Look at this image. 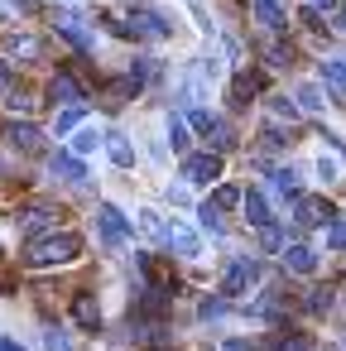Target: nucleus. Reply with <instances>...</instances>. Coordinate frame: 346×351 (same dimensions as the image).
I'll list each match as a JSON object with an SVG mask.
<instances>
[{"instance_id":"nucleus-1","label":"nucleus","mask_w":346,"mask_h":351,"mask_svg":"<svg viewBox=\"0 0 346 351\" xmlns=\"http://www.w3.org/2000/svg\"><path fill=\"white\" fill-rule=\"evenodd\" d=\"M77 255H82V236L53 231V236H34L25 260H29L34 269H49V265H68V260H77Z\"/></svg>"},{"instance_id":"nucleus-2","label":"nucleus","mask_w":346,"mask_h":351,"mask_svg":"<svg viewBox=\"0 0 346 351\" xmlns=\"http://www.w3.org/2000/svg\"><path fill=\"white\" fill-rule=\"evenodd\" d=\"M250 284H260V265H255V260H231V269H226V279H221V293H226V298H245Z\"/></svg>"},{"instance_id":"nucleus-3","label":"nucleus","mask_w":346,"mask_h":351,"mask_svg":"<svg viewBox=\"0 0 346 351\" xmlns=\"http://www.w3.org/2000/svg\"><path fill=\"white\" fill-rule=\"evenodd\" d=\"M217 173H221V159L217 154H183V183L207 188V183H217Z\"/></svg>"},{"instance_id":"nucleus-4","label":"nucleus","mask_w":346,"mask_h":351,"mask_svg":"<svg viewBox=\"0 0 346 351\" xmlns=\"http://www.w3.org/2000/svg\"><path fill=\"white\" fill-rule=\"evenodd\" d=\"M97 221H101V241L106 245H125L130 236H135V226L121 217V207H111V202H101L97 207Z\"/></svg>"},{"instance_id":"nucleus-5","label":"nucleus","mask_w":346,"mask_h":351,"mask_svg":"<svg viewBox=\"0 0 346 351\" xmlns=\"http://www.w3.org/2000/svg\"><path fill=\"white\" fill-rule=\"evenodd\" d=\"M164 245H173L183 260H197V255H202V241H197V231H188L183 221H164Z\"/></svg>"},{"instance_id":"nucleus-6","label":"nucleus","mask_w":346,"mask_h":351,"mask_svg":"<svg viewBox=\"0 0 346 351\" xmlns=\"http://www.w3.org/2000/svg\"><path fill=\"white\" fill-rule=\"evenodd\" d=\"M293 221L298 226H327L332 221V202L327 197H298L293 202Z\"/></svg>"},{"instance_id":"nucleus-7","label":"nucleus","mask_w":346,"mask_h":351,"mask_svg":"<svg viewBox=\"0 0 346 351\" xmlns=\"http://www.w3.org/2000/svg\"><path fill=\"white\" fill-rule=\"evenodd\" d=\"M49 173L63 178V183H82V178H87V164H82V154H63V149H58V154L49 159Z\"/></svg>"},{"instance_id":"nucleus-8","label":"nucleus","mask_w":346,"mask_h":351,"mask_svg":"<svg viewBox=\"0 0 346 351\" xmlns=\"http://www.w3.org/2000/svg\"><path fill=\"white\" fill-rule=\"evenodd\" d=\"M279 255H284V265H288L293 274H312V269H317V250H312V245H303V241H288Z\"/></svg>"},{"instance_id":"nucleus-9","label":"nucleus","mask_w":346,"mask_h":351,"mask_svg":"<svg viewBox=\"0 0 346 351\" xmlns=\"http://www.w3.org/2000/svg\"><path fill=\"white\" fill-rule=\"evenodd\" d=\"M49 101H53V106H82V87H77L68 73H58V77L49 82Z\"/></svg>"},{"instance_id":"nucleus-10","label":"nucleus","mask_w":346,"mask_h":351,"mask_svg":"<svg viewBox=\"0 0 346 351\" xmlns=\"http://www.w3.org/2000/svg\"><path fill=\"white\" fill-rule=\"evenodd\" d=\"M5 135H10V145H15V149H25V154H34V149L44 145L39 125H29V121H10V130H5Z\"/></svg>"},{"instance_id":"nucleus-11","label":"nucleus","mask_w":346,"mask_h":351,"mask_svg":"<svg viewBox=\"0 0 346 351\" xmlns=\"http://www.w3.org/2000/svg\"><path fill=\"white\" fill-rule=\"evenodd\" d=\"M240 202H245V217H250V226H255V231H260V226H274V212H269V202H264V193H260V188H250Z\"/></svg>"},{"instance_id":"nucleus-12","label":"nucleus","mask_w":346,"mask_h":351,"mask_svg":"<svg viewBox=\"0 0 346 351\" xmlns=\"http://www.w3.org/2000/svg\"><path fill=\"white\" fill-rule=\"evenodd\" d=\"M5 53H10V63H34L39 58V39L34 34H10L5 39Z\"/></svg>"},{"instance_id":"nucleus-13","label":"nucleus","mask_w":346,"mask_h":351,"mask_svg":"<svg viewBox=\"0 0 346 351\" xmlns=\"http://www.w3.org/2000/svg\"><path fill=\"white\" fill-rule=\"evenodd\" d=\"M322 82L346 101V53H336V58H322Z\"/></svg>"},{"instance_id":"nucleus-14","label":"nucleus","mask_w":346,"mask_h":351,"mask_svg":"<svg viewBox=\"0 0 346 351\" xmlns=\"http://www.w3.org/2000/svg\"><path fill=\"white\" fill-rule=\"evenodd\" d=\"M49 226H58V212L53 207H34V212H25V221H20V231L34 241L39 231H49Z\"/></svg>"},{"instance_id":"nucleus-15","label":"nucleus","mask_w":346,"mask_h":351,"mask_svg":"<svg viewBox=\"0 0 346 351\" xmlns=\"http://www.w3.org/2000/svg\"><path fill=\"white\" fill-rule=\"evenodd\" d=\"M164 130H169L164 140L173 145V154H188V140H193V135H188V121H183L178 111H169V121H164Z\"/></svg>"},{"instance_id":"nucleus-16","label":"nucleus","mask_w":346,"mask_h":351,"mask_svg":"<svg viewBox=\"0 0 346 351\" xmlns=\"http://www.w3.org/2000/svg\"><path fill=\"white\" fill-rule=\"evenodd\" d=\"M73 317H77L82 327H101V303H97L92 293H77V298H73Z\"/></svg>"},{"instance_id":"nucleus-17","label":"nucleus","mask_w":346,"mask_h":351,"mask_svg":"<svg viewBox=\"0 0 346 351\" xmlns=\"http://www.w3.org/2000/svg\"><path fill=\"white\" fill-rule=\"evenodd\" d=\"M250 15H255L264 29H284V10H279V0H250Z\"/></svg>"},{"instance_id":"nucleus-18","label":"nucleus","mask_w":346,"mask_h":351,"mask_svg":"<svg viewBox=\"0 0 346 351\" xmlns=\"http://www.w3.org/2000/svg\"><path fill=\"white\" fill-rule=\"evenodd\" d=\"M106 154H111L121 169H130V164H135V145H130L121 130H111V135H106Z\"/></svg>"},{"instance_id":"nucleus-19","label":"nucleus","mask_w":346,"mask_h":351,"mask_svg":"<svg viewBox=\"0 0 346 351\" xmlns=\"http://www.w3.org/2000/svg\"><path fill=\"white\" fill-rule=\"evenodd\" d=\"M97 145H106V135H97V125H82V130H77V140H73V154H82V159H87Z\"/></svg>"},{"instance_id":"nucleus-20","label":"nucleus","mask_w":346,"mask_h":351,"mask_svg":"<svg viewBox=\"0 0 346 351\" xmlns=\"http://www.w3.org/2000/svg\"><path fill=\"white\" fill-rule=\"evenodd\" d=\"M197 221H202V226H207L212 236H221V231H226V221H221V207H217L212 197H207V202L197 207Z\"/></svg>"},{"instance_id":"nucleus-21","label":"nucleus","mask_w":346,"mask_h":351,"mask_svg":"<svg viewBox=\"0 0 346 351\" xmlns=\"http://www.w3.org/2000/svg\"><path fill=\"white\" fill-rule=\"evenodd\" d=\"M135 34H154V39H164V34H169V25H164L154 10H145V15H135Z\"/></svg>"},{"instance_id":"nucleus-22","label":"nucleus","mask_w":346,"mask_h":351,"mask_svg":"<svg viewBox=\"0 0 346 351\" xmlns=\"http://www.w3.org/2000/svg\"><path fill=\"white\" fill-rule=\"evenodd\" d=\"M255 92H260V77H236V82H231V101H236V106H245Z\"/></svg>"},{"instance_id":"nucleus-23","label":"nucleus","mask_w":346,"mask_h":351,"mask_svg":"<svg viewBox=\"0 0 346 351\" xmlns=\"http://www.w3.org/2000/svg\"><path fill=\"white\" fill-rule=\"evenodd\" d=\"M82 116H87L82 106H63V116L53 121V135H68V130H77V125H82Z\"/></svg>"},{"instance_id":"nucleus-24","label":"nucleus","mask_w":346,"mask_h":351,"mask_svg":"<svg viewBox=\"0 0 346 351\" xmlns=\"http://www.w3.org/2000/svg\"><path fill=\"white\" fill-rule=\"evenodd\" d=\"M327 250H346V217L327 221Z\"/></svg>"},{"instance_id":"nucleus-25","label":"nucleus","mask_w":346,"mask_h":351,"mask_svg":"<svg viewBox=\"0 0 346 351\" xmlns=\"http://www.w3.org/2000/svg\"><path fill=\"white\" fill-rule=\"evenodd\" d=\"M44 346H49V351H77V341H73L63 327H49V332H44Z\"/></svg>"},{"instance_id":"nucleus-26","label":"nucleus","mask_w":346,"mask_h":351,"mask_svg":"<svg viewBox=\"0 0 346 351\" xmlns=\"http://www.w3.org/2000/svg\"><path fill=\"white\" fill-rule=\"evenodd\" d=\"M298 106H303V111H322V92H317V82H303V87H298Z\"/></svg>"},{"instance_id":"nucleus-27","label":"nucleus","mask_w":346,"mask_h":351,"mask_svg":"<svg viewBox=\"0 0 346 351\" xmlns=\"http://www.w3.org/2000/svg\"><path fill=\"white\" fill-rule=\"evenodd\" d=\"M188 121H193V130H197V135H212V130H217L212 111H202V106H188Z\"/></svg>"},{"instance_id":"nucleus-28","label":"nucleus","mask_w":346,"mask_h":351,"mask_svg":"<svg viewBox=\"0 0 346 351\" xmlns=\"http://www.w3.org/2000/svg\"><path fill=\"white\" fill-rule=\"evenodd\" d=\"M269 173H274V188H279V193L298 197V173H293V169H269Z\"/></svg>"},{"instance_id":"nucleus-29","label":"nucleus","mask_w":346,"mask_h":351,"mask_svg":"<svg viewBox=\"0 0 346 351\" xmlns=\"http://www.w3.org/2000/svg\"><path fill=\"white\" fill-rule=\"evenodd\" d=\"M274 351H308V337H298V332H293V337L279 332V337H274Z\"/></svg>"},{"instance_id":"nucleus-30","label":"nucleus","mask_w":346,"mask_h":351,"mask_svg":"<svg viewBox=\"0 0 346 351\" xmlns=\"http://www.w3.org/2000/svg\"><path fill=\"white\" fill-rule=\"evenodd\" d=\"M240 197H245V193H240V188H217V193H212V202H217V207H221V212H226V207H236V202H240Z\"/></svg>"},{"instance_id":"nucleus-31","label":"nucleus","mask_w":346,"mask_h":351,"mask_svg":"<svg viewBox=\"0 0 346 351\" xmlns=\"http://www.w3.org/2000/svg\"><path fill=\"white\" fill-rule=\"evenodd\" d=\"M140 226H145L149 236H164V221H159V212H149V207H140Z\"/></svg>"},{"instance_id":"nucleus-32","label":"nucleus","mask_w":346,"mask_h":351,"mask_svg":"<svg viewBox=\"0 0 346 351\" xmlns=\"http://www.w3.org/2000/svg\"><path fill=\"white\" fill-rule=\"evenodd\" d=\"M269 106H274V116H288V121H293V116L303 111V106H298V101H288V97H274Z\"/></svg>"},{"instance_id":"nucleus-33","label":"nucleus","mask_w":346,"mask_h":351,"mask_svg":"<svg viewBox=\"0 0 346 351\" xmlns=\"http://www.w3.org/2000/svg\"><path fill=\"white\" fill-rule=\"evenodd\" d=\"M260 245H264V250H284V236H279L274 226H260Z\"/></svg>"},{"instance_id":"nucleus-34","label":"nucleus","mask_w":346,"mask_h":351,"mask_svg":"<svg viewBox=\"0 0 346 351\" xmlns=\"http://www.w3.org/2000/svg\"><path fill=\"white\" fill-rule=\"evenodd\" d=\"M327 303H332V289H327V293H322V289H317V293H308V308H312V313H322Z\"/></svg>"},{"instance_id":"nucleus-35","label":"nucleus","mask_w":346,"mask_h":351,"mask_svg":"<svg viewBox=\"0 0 346 351\" xmlns=\"http://www.w3.org/2000/svg\"><path fill=\"white\" fill-rule=\"evenodd\" d=\"M197 313H202V317H221V313H226V303H221V298H207Z\"/></svg>"},{"instance_id":"nucleus-36","label":"nucleus","mask_w":346,"mask_h":351,"mask_svg":"<svg viewBox=\"0 0 346 351\" xmlns=\"http://www.w3.org/2000/svg\"><path fill=\"white\" fill-rule=\"evenodd\" d=\"M317 178H327V183H332V178H336V164H332V159H327V154H322V159H317Z\"/></svg>"},{"instance_id":"nucleus-37","label":"nucleus","mask_w":346,"mask_h":351,"mask_svg":"<svg viewBox=\"0 0 346 351\" xmlns=\"http://www.w3.org/2000/svg\"><path fill=\"white\" fill-rule=\"evenodd\" d=\"M221 351H255V346H250L245 337H226V341H221Z\"/></svg>"},{"instance_id":"nucleus-38","label":"nucleus","mask_w":346,"mask_h":351,"mask_svg":"<svg viewBox=\"0 0 346 351\" xmlns=\"http://www.w3.org/2000/svg\"><path fill=\"white\" fill-rule=\"evenodd\" d=\"M269 63H274V68L288 63V49H284V44H269Z\"/></svg>"},{"instance_id":"nucleus-39","label":"nucleus","mask_w":346,"mask_h":351,"mask_svg":"<svg viewBox=\"0 0 346 351\" xmlns=\"http://www.w3.org/2000/svg\"><path fill=\"white\" fill-rule=\"evenodd\" d=\"M0 351H25L20 341H10V337H0Z\"/></svg>"},{"instance_id":"nucleus-40","label":"nucleus","mask_w":346,"mask_h":351,"mask_svg":"<svg viewBox=\"0 0 346 351\" xmlns=\"http://www.w3.org/2000/svg\"><path fill=\"white\" fill-rule=\"evenodd\" d=\"M308 5H317V10H336V0H308Z\"/></svg>"},{"instance_id":"nucleus-41","label":"nucleus","mask_w":346,"mask_h":351,"mask_svg":"<svg viewBox=\"0 0 346 351\" xmlns=\"http://www.w3.org/2000/svg\"><path fill=\"white\" fill-rule=\"evenodd\" d=\"M336 29H346V5H341V10H336Z\"/></svg>"},{"instance_id":"nucleus-42","label":"nucleus","mask_w":346,"mask_h":351,"mask_svg":"<svg viewBox=\"0 0 346 351\" xmlns=\"http://www.w3.org/2000/svg\"><path fill=\"white\" fill-rule=\"evenodd\" d=\"M0 20H5V15H0Z\"/></svg>"}]
</instances>
